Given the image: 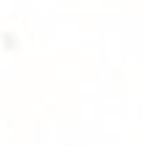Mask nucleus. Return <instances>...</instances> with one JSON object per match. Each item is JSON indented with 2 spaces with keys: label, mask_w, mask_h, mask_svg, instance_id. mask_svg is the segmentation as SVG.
<instances>
[]
</instances>
